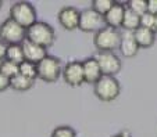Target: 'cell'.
Returning a JSON list of instances; mask_svg holds the SVG:
<instances>
[{
	"label": "cell",
	"mask_w": 157,
	"mask_h": 137,
	"mask_svg": "<svg viewBox=\"0 0 157 137\" xmlns=\"http://www.w3.org/2000/svg\"><path fill=\"white\" fill-rule=\"evenodd\" d=\"M122 29L129 31V32H135L138 28H140V17L132 11V10L127 9L124 15V21H122Z\"/></svg>",
	"instance_id": "obj_17"
},
{
	"label": "cell",
	"mask_w": 157,
	"mask_h": 137,
	"mask_svg": "<svg viewBox=\"0 0 157 137\" xmlns=\"http://www.w3.org/2000/svg\"><path fill=\"white\" fill-rule=\"evenodd\" d=\"M127 9L132 10L135 14L142 17L147 13V0H129L127 3Z\"/></svg>",
	"instance_id": "obj_22"
},
{
	"label": "cell",
	"mask_w": 157,
	"mask_h": 137,
	"mask_svg": "<svg viewBox=\"0 0 157 137\" xmlns=\"http://www.w3.org/2000/svg\"><path fill=\"white\" fill-rule=\"evenodd\" d=\"M10 18L21 27L28 29L32 27L38 20H36V10L29 2H17L10 9Z\"/></svg>",
	"instance_id": "obj_4"
},
{
	"label": "cell",
	"mask_w": 157,
	"mask_h": 137,
	"mask_svg": "<svg viewBox=\"0 0 157 137\" xmlns=\"http://www.w3.org/2000/svg\"><path fill=\"white\" fill-rule=\"evenodd\" d=\"M82 67H83V75H85V83L95 85L103 76L100 65H99L98 60L95 57H89V58L83 60Z\"/></svg>",
	"instance_id": "obj_12"
},
{
	"label": "cell",
	"mask_w": 157,
	"mask_h": 137,
	"mask_svg": "<svg viewBox=\"0 0 157 137\" xmlns=\"http://www.w3.org/2000/svg\"><path fill=\"white\" fill-rule=\"evenodd\" d=\"M6 51H7V45L0 40V63L6 60Z\"/></svg>",
	"instance_id": "obj_27"
},
{
	"label": "cell",
	"mask_w": 157,
	"mask_h": 137,
	"mask_svg": "<svg viewBox=\"0 0 157 137\" xmlns=\"http://www.w3.org/2000/svg\"><path fill=\"white\" fill-rule=\"evenodd\" d=\"M95 58L100 65L101 74L106 76H116L121 71V60L114 51H99Z\"/></svg>",
	"instance_id": "obj_8"
},
{
	"label": "cell",
	"mask_w": 157,
	"mask_h": 137,
	"mask_svg": "<svg viewBox=\"0 0 157 137\" xmlns=\"http://www.w3.org/2000/svg\"><path fill=\"white\" fill-rule=\"evenodd\" d=\"M139 49L140 47L138 46L133 32L122 31L121 32V43H120V51H121L122 56L127 57V58H132V57H135L138 54Z\"/></svg>",
	"instance_id": "obj_11"
},
{
	"label": "cell",
	"mask_w": 157,
	"mask_h": 137,
	"mask_svg": "<svg viewBox=\"0 0 157 137\" xmlns=\"http://www.w3.org/2000/svg\"><path fill=\"white\" fill-rule=\"evenodd\" d=\"M133 35H135L136 43L140 49H149L156 42V32L149 31V29H146V28H142V27L138 28V29L133 32Z\"/></svg>",
	"instance_id": "obj_15"
},
{
	"label": "cell",
	"mask_w": 157,
	"mask_h": 137,
	"mask_svg": "<svg viewBox=\"0 0 157 137\" xmlns=\"http://www.w3.org/2000/svg\"><path fill=\"white\" fill-rule=\"evenodd\" d=\"M50 137H77V133L71 126H57L52 132Z\"/></svg>",
	"instance_id": "obj_24"
},
{
	"label": "cell",
	"mask_w": 157,
	"mask_h": 137,
	"mask_svg": "<svg viewBox=\"0 0 157 137\" xmlns=\"http://www.w3.org/2000/svg\"><path fill=\"white\" fill-rule=\"evenodd\" d=\"M79 17L81 11H78L75 7L65 6L59 11V22L65 31H75L79 27Z\"/></svg>",
	"instance_id": "obj_10"
},
{
	"label": "cell",
	"mask_w": 157,
	"mask_h": 137,
	"mask_svg": "<svg viewBox=\"0 0 157 137\" xmlns=\"http://www.w3.org/2000/svg\"><path fill=\"white\" fill-rule=\"evenodd\" d=\"M6 60L11 61L14 64H21L25 61L24 57V49L22 45H7V51H6Z\"/></svg>",
	"instance_id": "obj_16"
},
{
	"label": "cell",
	"mask_w": 157,
	"mask_h": 137,
	"mask_svg": "<svg viewBox=\"0 0 157 137\" xmlns=\"http://www.w3.org/2000/svg\"><path fill=\"white\" fill-rule=\"evenodd\" d=\"M27 40L48 49L56 40V32H54L53 27L49 25L48 22L36 21L32 27L27 29Z\"/></svg>",
	"instance_id": "obj_1"
},
{
	"label": "cell",
	"mask_w": 157,
	"mask_h": 137,
	"mask_svg": "<svg viewBox=\"0 0 157 137\" xmlns=\"http://www.w3.org/2000/svg\"><path fill=\"white\" fill-rule=\"evenodd\" d=\"M0 74L4 75L6 78L11 79L15 75L20 74V65L18 64H14L9 60H3L0 63Z\"/></svg>",
	"instance_id": "obj_19"
},
{
	"label": "cell",
	"mask_w": 157,
	"mask_h": 137,
	"mask_svg": "<svg viewBox=\"0 0 157 137\" xmlns=\"http://www.w3.org/2000/svg\"><path fill=\"white\" fill-rule=\"evenodd\" d=\"M140 27L146 28L149 31L157 32V15H153L150 13H146L140 17Z\"/></svg>",
	"instance_id": "obj_23"
},
{
	"label": "cell",
	"mask_w": 157,
	"mask_h": 137,
	"mask_svg": "<svg viewBox=\"0 0 157 137\" xmlns=\"http://www.w3.org/2000/svg\"><path fill=\"white\" fill-rule=\"evenodd\" d=\"M63 75L61 61L54 56H48L38 64V78L43 82L53 83Z\"/></svg>",
	"instance_id": "obj_6"
},
{
	"label": "cell",
	"mask_w": 157,
	"mask_h": 137,
	"mask_svg": "<svg viewBox=\"0 0 157 137\" xmlns=\"http://www.w3.org/2000/svg\"><path fill=\"white\" fill-rule=\"evenodd\" d=\"M106 21L104 17L100 15L99 13H96L92 9H86L83 11H81V17H79V27L78 29H81L82 32L86 33H98L99 31H101L103 28H106Z\"/></svg>",
	"instance_id": "obj_7"
},
{
	"label": "cell",
	"mask_w": 157,
	"mask_h": 137,
	"mask_svg": "<svg viewBox=\"0 0 157 137\" xmlns=\"http://www.w3.org/2000/svg\"><path fill=\"white\" fill-rule=\"evenodd\" d=\"M2 6H3V2H2V0H0V9H2Z\"/></svg>",
	"instance_id": "obj_29"
},
{
	"label": "cell",
	"mask_w": 157,
	"mask_h": 137,
	"mask_svg": "<svg viewBox=\"0 0 157 137\" xmlns=\"http://www.w3.org/2000/svg\"><path fill=\"white\" fill-rule=\"evenodd\" d=\"M22 49H24L25 61L33 63V64H36V65H38L43 58H46V57L49 56L44 47L35 45V43L29 42V40H25V42L22 43Z\"/></svg>",
	"instance_id": "obj_13"
},
{
	"label": "cell",
	"mask_w": 157,
	"mask_h": 137,
	"mask_svg": "<svg viewBox=\"0 0 157 137\" xmlns=\"http://www.w3.org/2000/svg\"><path fill=\"white\" fill-rule=\"evenodd\" d=\"M33 83H35V81H32V79H29V78L24 76L21 74L15 75L14 78L10 79V87L17 90V92H27L33 86Z\"/></svg>",
	"instance_id": "obj_18"
},
{
	"label": "cell",
	"mask_w": 157,
	"mask_h": 137,
	"mask_svg": "<svg viewBox=\"0 0 157 137\" xmlns=\"http://www.w3.org/2000/svg\"><path fill=\"white\" fill-rule=\"evenodd\" d=\"M10 87V79L0 74V92H4Z\"/></svg>",
	"instance_id": "obj_25"
},
{
	"label": "cell",
	"mask_w": 157,
	"mask_h": 137,
	"mask_svg": "<svg viewBox=\"0 0 157 137\" xmlns=\"http://www.w3.org/2000/svg\"><path fill=\"white\" fill-rule=\"evenodd\" d=\"M63 79L68 86L78 87L85 83V75H83V67L81 61H70L63 68Z\"/></svg>",
	"instance_id": "obj_9"
},
{
	"label": "cell",
	"mask_w": 157,
	"mask_h": 137,
	"mask_svg": "<svg viewBox=\"0 0 157 137\" xmlns=\"http://www.w3.org/2000/svg\"><path fill=\"white\" fill-rule=\"evenodd\" d=\"M113 137H124V136H122L121 133H118V134H116V136H113Z\"/></svg>",
	"instance_id": "obj_28"
},
{
	"label": "cell",
	"mask_w": 157,
	"mask_h": 137,
	"mask_svg": "<svg viewBox=\"0 0 157 137\" xmlns=\"http://www.w3.org/2000/svg\"><path fill=\"white\" fill-rule=\"evenodd\" d=\"M147 13L157 15V0H147Z\"/></svg>",
	"instance_id": "obj_26"
},
{
	"label": "cell",
	"mask_w": 157,
	"mask_h": 137,
	"mask_svg": "<svg viewBox=\"0 0 157 137\" xmlns=\"http://www.w3.org/2000/svg\"><path fill=\"white\" fill-rule=\"evenodd\" d=\"M93 93L100 101H114L121 93V85L116 76H103L93 85Z\"/></svg>",
	"instance_id": "obj_2"
},
{
	"label": "cell",
	"mask_w": 157,
	"mask_h": 137,
	"mask_svg": "<svg viewBox=\"0 0 157 137\" xmlns=\"http://www.w3.org/2000/svg\"><path fill=\"white\" fill-rule=\"evenodd\" d=\"M93 43L99 51H114L116 49H120L121 32H118V29L106 27L98 33H95Z\"/></svg>",
	"instance_id": "obj_5"
},
{
	"label": "cell",
	"mask_w": 157,
	"mask_h": 137,
	"mask_svg": "<svg viewBox=\"0 0 157 137\" xmlns=\"http://www.w3.org/2000/svg\"><path fill=\"white\" fill-rule=\"evenodd\" d=\"M0 40L6 45H22L27 40V29L7 18L0 24Z\"/></svg>",
	"instance_id": "obj_3"
},
{
	"label": "cell",
	"mask_w": 157,
	"mask_h": 137,
	"mask_svg": "<svg viewBox=\"0 0 157 137\" xmlns=\"http://www.w3.org/2000/svg\"><path fill=\"white\" fill-rule=\"evenodd\" d=\"M125 10H127V6H124L122 3L116 2L114 6L110 9V11L104 15V21H106L107 27L114 28V29L121 28L122 27V21H124Z\"/></svg>",
	"instance_id": "obj_14"
},
{
	"label": "cell",
	"mask_w": 157,
	"mask_h": 137,
	"mask_svg": "<svg viewBox=\"0 0 157 137\" xmlns=\"http://www.w3.org/2000/svg\"><path fill=\"white\" fill-rule=\"evenodd\" d=\"M114 0H93L92 2V4H90V9L92 10H95L96 13H99L100 15H106L107 13L110 11V9L114 6Z\"/></svg>",
	"instance_id": "obj_20"
},
{
	"label": "cell",
	"mask_w": 157,
	"mask_h": 137,
	"mask_svg": "<svg viewBox=\"0 0 157 137\" xmlns=\"http://www.w3.org/2000/svg\"><path fill=\"white\" fill-rule=\"evenodd\" d=\"M20 74L32 79V81H36V78H38V65L33 63H29V61H24L20 65Z\"/></svg>",
	"instance_id": "obj_21"
}]
</instances>
